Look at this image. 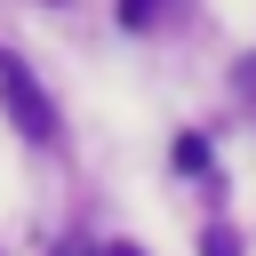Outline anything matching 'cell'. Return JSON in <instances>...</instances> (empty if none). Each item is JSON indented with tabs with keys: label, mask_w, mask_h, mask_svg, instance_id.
Masks as SVG:
<instances>
[{
	"label": "cell",
	"mask_w": 256,
	"mask_h": 256,
	"mask_svg": "<svg viewBox=\"0 0 256 256\" xmlns=\"http://www.w3.org/2000/svg\"><path fill=\"white\" fill-rule=\"evenodd\" d=\"M0 104H8V120H16L32 144H56V104H48V88H40L8 48H0Z\"/></svg>",
	"instance_id": "cell-1"
},
{
	"label": "cell",
	"mask_w": 256,
	"mask_h": 256,
	"mask_svg": "<svg viewBox=\"0 0 256 256\" xmlns=\"http://www.w3.org/2000/svg\"><path fill=\"white\" fill-rule=\"evenodd\" d=\"M200 256H240V248H232V232H208V240H200Z\"/></svg>",
	"instance_id": "cell-2"
},
{
	"label": "cell",
	"mask_w": 256,
	"mask_h": 256,
	"mask_svg": "<svg viewBox=\"0 0 256 256\" xmlns=\"http://www.w3.org/2000/svg\"><path fill=\"white\" fill-rule=\"evenodd\" d=\"M120 16H128V24H152V0H128Z\"/></svg>",
	"instance_id": "cell-3"
},
{
	"label": "cell",
	"mask_w": 256,
	"mask_h": 256,
	"mask_svg": "<svg viewBox=\"0 0 256 256\" xmlns=\"http://www.w3.org/2000/svg\"><path fill=\"white\" fill-rule=\"evenodd\" d=\"M240 96H256V56H248V72H240Z\"/></svg>",
	"instance_id": "cell-4"
},
{
	"label": "cell",
	"mask_w": 256,
	"mask_h": 256,
	"mask_svg": "<svg viewBox=\"0 0 256 256\" xmlns=\"http://www.w3.org/2000/svg\"><path fill=\"white\" fill-rule=\"evenodd\" d=\"M104 256H136V248H104Z\"/></svg>",
	"instance_id": "cell-5"
}]
</instances>
